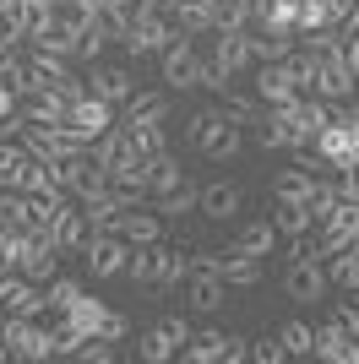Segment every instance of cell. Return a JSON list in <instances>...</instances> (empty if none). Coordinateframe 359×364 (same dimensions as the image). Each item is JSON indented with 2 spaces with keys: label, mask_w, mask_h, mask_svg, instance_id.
Here are the masks:
<instances>
[{
  "label": "cell",
  "mask_w": 359,
  "mask_h": 364,
  "mask_svg": "<svg viewBox=\"0 0 359 364\" xmlns=\"http://www.w3.org/2000/svg\"><path fill=\"white\" fill-rule=\"evenodd\" d=\"M66 316H71L88 337H98V332H104V316H109V310H104V299H93V294H76V304L66 310Z\"/></svg>",
  "instance_id": "obj_32"
},
{
  "label": "cell",
  "mask_w": 359,
  "mask_h": 364,
  "mask_svg": "<svg viewBox=\"0 0 359 364\" xmlns=\"http://www.w3.org/2000/svg\"><path fill=\"white\" fill-rule=\"evenodd\" d=\"M88 234H93V228H88V213L66 201V207L55 213V228H49V240H55V250H60V256H76V250L88 245Z\"/></svg>",
  "instance_id": "obj_10"
},
{
  "label": "cell",
  "mask_w": 359,
  "mask_h": 364,
  "mask_svg": "<svg viewBox=\"0 0 359 364\" xmlns=\"http://www.w3.org/2000/svg\"><path fill=\"white\" fill-rule=\"evenodd\" d=\"M316 147L327 152L332 164H343V158H354V152H359V136H354V131H348V125H338V120H332L327 131L316 136Z\"/></svg>",
  "instance_id": "obj_29"
},
{
  "label": "cell",
  "mask_w": 359,
  "mask_h": 364,
  "mask_svg": "<svg viewBox=\"0 0 359 364\" xmlns=\"http://www.w3.org/2000/svg\"><path fill=\"white\" fill-rule=\"evenodd\" d=\"M299 49V33H283V28H251V55L256 65L261 60H288Z\"/></svg>",
  "instance_id": "obj_19"
},
{
  "label": "cell",
  "mask_w": 359,
  "mask_h": 364,
  "mask_svg": "<svg viewBox=\"0 0 359 364\" xmlns=\"http://www.w3.org/2000/svg\"><path fill=\"white\" fill-rule=\"evenodd\" d=\"M175 353H180V348H175V337L164 332V321H158V326H147V332L136 337V359H142V364H169Z\"/></svg>",
  "instance_id": "obj_25"
},
{
  "label": "cell",
  "mask_w": 359,
  "mask_h": 364,
  "mask_svg": "<svg viewBox=\"0 0 359 364\" xmlns=\"http://www.w3.org/2000/svg\"><path fill=\"white\" fill-rule=\"evenodd\" d=\"M169 16H175V28L185 33V38H196V33L218 28V0H175Z\"/></svg>",
  "instance_id": "obj_13"
},
{
  "label": "cell",
  "mask_w": 359,
  "mask_h": 364,
  "mask_svg": "<svg viewBox=\"0 0 359 364\" xmlns=\"http://www.w3.org/2000/svg\"><path fill=\"white\" fill-rule=\"evenodd\" d=\"M125 136H131V147L142 152V158H158V152H169L164 125H125Z\"/></svg>",
  "instance_id": "obj_38"
},
{
  "label": "cell",
  "mask_w": 359,
  "mask_h": 364,
  "mask_svg": "<svg viewBox=\"0 0 359 364\" xmlns=\"http://www.w3.org/2000/svg\"><path fill=\"white\" fill-rule=\"evenodd\" d=\"M311 353H316V359H327V364H359V337L332 316L327 326H316V348Z\"/></svg>",
  "instance_id": "obj_5"
},
{
  "label": "cell",
  "mask_w": 359,
  "mask_h": 364,
  "mask_svg": "<svg viewBox=\"0 0 359 364\" xmlns=\"http://www.w3.org/2000/svg\"><path fill=\"white\" fill-rule=\"evenodd\" d=\"M272 245H278V223H245V228L234 234V245H229V250H245V256H261V261H267Z\"/></svg>",
  "instance_id": "obj_24"
},
{
  "label": "cell",
  "mask_w": 359,
  "mask_h": 364,
  "mask_svg": "<svg viewBox=\"0 0 359 364\" xmlns=\"http://www.w3.org/2000/svg\"><path fill=\"white\" fill-rule=\"evenodd\" d=\"M22 114H28V125H66V120H71V104L49 87V92H28Z\"/></svg>",
  "instance_id": "obj_21"
},
{
  "label": "cell",
  "mask_w": 359,
  "mask_h": 364,
  "mask_svg": "<svg viewBox=\"0 0 359 364\" xmlns=\"http://www.w3.org/2000/svg\"><path fill=\"white\" fill-rule=\"evenodd\" d=\"M251 359H256V364H283L288 348L278 343V337H261V343H251Z\"/></svg>",
  "instance_id": "obj_44"
},
{
  "label": "cell",
  "mask_w": 359,
  "mask_h": 364,
  "mask_svg": "<svg viewBox=\"0 0 359 364\" xmlns=\"http://www.w3.org/2000/svg\"><path fill=\"white\" fill-rule=\"evenodd\" d=\"M22 38H28V28H22V22H16V16H0V44H22Z\"/></svg>",
  "instance_id": "obj_49"
},
{
  "label": "cell",
  "mask_w": 359,
  "mask_h": 364,
  "mask_svg": "<svg viewBox=\"0 0 359 364\" xmlns=\"http://www.w3.org/2000/svg\"><path fill=\"white\" fill-rule=\"evenodd\" d=\"M218 272H224L229 289H256V283H261V256H245V250H218Z\"/></svg>",
  "instance_id": "obj_17"
},
{
  "label": "cell",
  "mask_w": 359,
  "mask_h": 364,
  "mask_svg": "<svg viewBox=\"0 0 359 364\" xmlns=\"http://www.w3.org/2000/svg\"><path fill=\"white\" fill-rule=\"evenodd\" d=\"M88 92L93 98H104V104H125V98H131L136 92V82H131V71H125V65H98L93 60V76H88Z\"/></svg>",
  "instance_id": "obj_12"
},
{
  "label": "cell",
  "mask_w": 359,
  "mask_h": 364,
  "mask_svg": "<svg viewBox=\"0 0 359 364\" xmlns=\"http://www.w3.org/2000/svg\"><path fill=\"white\" fill-rule=\"evenodd\" d=\"M169 38H180L169 11H136L131 33H125V49H131V55H152V49H164Z\"/></svg>",
  "instance_id": "obj_4"
},
{
  "label": "cell",
  "mask_w": 359,
  "mask_h": 364,
  "mask_svg": "<svg viewBox=\"0 0 359 364\" xmlns=\"http://www.w3.org/2000/svg\"><path fill=\"white\" fill-rule=\"evenodd\" d=\"M16 98H22V92H16V87H6V82H0V120H6V114H16V109H22V104H16Z\"/></svg>",
  "instance_id": "obj_51"
},
{
  "label": "cell",
  "mask_w": 359,
  "mask_h": 364,
  "mask_svg": "<svg viewBox=\"0 0 359 364\" xmlns=\"http://www.w3.org/2000/svg\"><path fill=\"white\" fill-rule=\"evenodd\" d=\"M0 82L16 87V92H22V82H28V60H22L11 44H0Z\"/></svg>",
  "instance_id": "obj_42"
},
{
  "label": "cell",
  "mask_w": 359,
  "mask_h": 364,
  "mask_svg": "<svg viewBox=\"0 0 359 364\" xmlns=\"http://www.w3.org/2000/svg\"><path fill=\"white\" fill-rule=\"evenodd\" d=\"M120 109H125L120 125H164L169 120V92H131Z\"/></svg>",
  "instance_id": "obj_18"
},
{
  "label": "cell",
  "mask_w": 359,
  "mask_h": 364,
  "mask_svg": "<svg viewBox=\"0 0 359 364\" xmlns=\"http://www.w3.org/2000/svg\"><path fill=\"white\" fill-rule=\"evenodd\" d=\"M185 359L191 364H218L224 359V332H196L191 343H185Z\"/></svg>",
  "instance_id": "obj_40"
},
{
  "label": "cell",
  "mask_w": 359,
  "mask_h": 364,
  "mask_svg": "<svg viewBox=\"0 0 359 364\" xmlns=\"http://www.w3.org/2000/svg\"><path fill=\"white\" fill-rule=\"evenodd\" d=\"M185 272H191V261L180 256V250H169V245H158V277H152V289H180Z\"/></svg>",
  "instance_id": "obj_36"
},
{
  "label": "cell",
  "mask_w": 359,
  "mask_h": 364,
  "mask_svg": "<svg viewBox=\"0 0 359 364\" xmlns=\"http://www.w3.org/2000/svg\"><path fill=\"white\" fill-rule=\"evenodd\" d=\"M71 76V65L60 60V55H44V49H33V60H28V82H22V98L28 92H49V87H60Z\"/></svg>",
  "instance_id": "obj_14"
},
{
  "label": "cell",
  "mask_w": 359,
  "mask_h": 364,
  "mask_svg": "<svg viewBox=\"0 0 359 364\" xmlns=\"http://www.w3.org/2000/svg\"><path fill=\"white\" fill-rule=\"evenodd\" d=\"M338 191H343V196H359V152L338 164Z\"/></svg>",
  "instance_id": "obj_46"
},
{
  "label": "cell",
  "mask_w": 359,
  "mask_h": 364,
  "mask_svg": "<svg viewBox=\"0 0 359 364\" xmlns=\"http://www.w3.org/2000/svg\"><path fill=\"white\" fill-rule=\"evenodd\" d=\"M44 294H49V316H66V310H71L76 304V294H82V283H76V277H49L44 283Z\"/></svg>",
  "instance_id": "obj_39"
},
{
  "label": "cell",
  "mask_w": 359,
  "mask_h": 364,
  "mask_svg": "<svg viewBox=\"0 0 359 364\" xmlns=\"http://www.w3.org/2000/svg\"><path fill=\"white\" fill-rule=\"evenodd\" d=\"M0 321H6V304H0Z\"/></svg>",
  "instance_id": "obj_53"
},
{
  "label": "cell",
  "mask_w": 359,
  "mask_h": 364,
  "mask_svg": "<svg viewBox=\"0 0 359 364\" xmlns=\"http://www.w3.org/2000/svg\"><path fill=\"white\" fill-rule=\"evenodd\" d=\"M0 223L28 228V191H11V185H0Z\"/></svg>",
  "instance_id": "obj_41"
},
{
  "label": "cell",
  "mask_w": 359,
  "mask_h": 364,
  "mask_svg": "<svg viewBox=\"0 0 359 364\" xmlns=\"http://www.w3.org/2000/svg\"><path fill=\"white\" fill-rule=\"evenodd\" d=\"M71 191H49V196H28V228H55V213L66 207Z\"/></svg>",
  "instance_id": "obj_35"
},
{
  "label": "cell",
  "mask_w": 359,
  "mask_h": 364,
  "mask_svg": "<svg viewBox=\"0 0 359 364\" xmlns=\"http://www.w3.org/2000/svg\"><path fill=\"white\" fill-rule=\"evenodd\" d=\"M278 234H288V240H299V234H316V218H311V207L305 201H278Z\"/></svg>",
  "instance_id": "obj_27"
},
{
  "label": "cell",
  "mask_w": 359,
  "mask_h": 364,
  "mask_svg": "<svg viewBox=\"0 0 359 364\" xmlns=\"http://www.w3.org/2000/svg\"><path fill=\"white\" fill-rule=\"evenodd\" d=\"M224 272L218 267H191L185 272V299H191V310H218L224 304Z\"/></svg>",
  "instance_id": "obj_11"
},
{
  "label": "cell",
  "mask_w": 359,
  "mask_h": 364,
  "mask_svg": "<svg viewBox=\"0 0 359 364\" xmlns=\"http://www.w3.org/2000/svg\"><path fill=\"white\" fill-rule=\"evenodd\" d=\"M82 256H88V272H93V277H125L131 245L120 240L115 228H93V234H88V245H82Z\"/></svg>",
  "instance_id": "obj_2"
},
{
  "label": "cell",
  "mask_w": 359,
  "mask_h": 364,
  "mask_svg": "<svg viewBox=\"0 0 359 364\" xmlns=\"http://www.w3.org/2000/svg\"><path fill=\"white\" fill-rule=\"evenodd\" d=\"M251 359V337H224V364Z\"/></svg>",
  "instance_id": "obj_48"
},
{
  "label": "cell",
  "mask_w": 359,
  "mask_h": 364,
  "mask_svg": "<svg viewBox=\"0 0 359 364\" xmlns=\"http://www.w3.org/2000/svg\"><path fill=\"white\" fill-rule=\"evenodd\" d=\"M311 180H316V174H311V168H283V174H278V180H272V196H278V201H305V196H311Z\"/></svg>",
  "instance_id": "obj_33"
},
{
  "label": "cell",
  "mask_w": 359,
  "mask_h": 364,
  "mask_svg": "<svg viewBox=\"0 0 359 364\" xmlns=\"http://www.w3.org/2000/svg\"><path fill=\"white\" fill-rule=\"evenodd\" d=\"M239 207H245V191H239V185H229V180L202 185V213H207V218L229 223V218H239Z\"/></svg>",
  "instance_id": "obj_16"
},
{
  "label": "cell",
  "mask_w": 359,
  "mask_h": 364,
  "mask_svg": "<svg viewBox=\"0 0 359 364\" xmlns=\"http://www.w3.org/2000/svg\"><path fill=\"white\" fill-rule=\"evenodd\" d=\"M115 234L125 245H158V240H164V213L147 207V201H142V207H125L120 223H115Z\"/></svg>",
  "instance_id": "obj_7"
},
{
  "label": "cell",
  "mask_w": 359,
  "mask_h": 364,
  "mask_svg": "<svg viewBox=\"0 0 359 364\" xmlns=\"http://www.w3.org/2000/svg\"><path fill=\"white\" fill-rule=\"evenodd\" d=\"M82 213H88V228H115L125 207L115 201V185H104V191H88V196H82Z\"/></svg>",
  "instance_id": "obj_22"
},
{
  "label": "cell",
  "mask_w": 359,
  "mask_h": 364,
  "mask_svg": "<svg viewBox=\"0 0 359 364\" xmlns=\"http://www.w3.org/2000/svg\"><path fill=\"white\" fill-rule=\"evenodd\" d=\"M76 359H82V364H109V359H115V343H109V337H88V343L76 348Z\"/></svg>",
  "instance_id": "obj_43"
},
{
  "label": "cell",
  "mask_w": 359,
  "mask_h": 364,
  "mask_svg": "<svg viewBox=\"0 0 359 364\" xmlns=\"http://www.w3.org/2000/svg\"><path fill=\"white\" fill-rule=\"evenodd\" d=\"M180 180H185V174H180V158H175V152L147 158V191H158V196H164V191H175Z\"/></svg>",
  "instance_id": "obj_31"
},
{
  "label": "cell",
  "mask_w": 359,
  "mask_h": 364,
  "mask_svg": "<svg viewBox=\"0 0 359 364\" xmlns=\"http://www.w3.org/2000/svg\"><path fill=\"white\" fill-rule=\"evenodd\" d=\"M311 92H316V98H327V104H338V98H354V92H359V76H348L332 55H321V71H316Z\"/></svg>",
  "instance_id": "obj_15"
},
{
  "label": "cell",
  "mask_w": 359,
  "mask_h": 364,
  "mask_svg": "<svg viewBox=\"0 0 359 364\" xmlns=\"http://www.w3.org/2000/svg\"><path fill=\"white\" fill-rule=\"evenodd\" d=\"M71 125L76 131H88V136H104L109 125H115V104H104V98H76L71 104Z\"/></svg>",
  "instance_id": "obj_20"
},
{
  "label": "cell",
  "mask_w": 359,
  "mask_h": 364,
  "mask_svg": "<svg viewBox=\"0 0 359 364\" xmlns=\"http://www.w3.org/2000/svg\"><path fill=\"white\" fill-rule=\"evenodd\" d=\"M212 60L224 65L229 76H239L245 65H256V55H251V28H212Z\"/></svg>",
  "instance_id": "obj_8"
},
{
  "label": "cell",
  "mask_w": 359,
  "mask_h": 364,
  "mask_svg": "<svg viewBox=\"0 0 359 364\" xmlns=\"http://www.w3.org/2000/svg\"><path fill=\"white\" fill-rule=\"evenodd\" d=\"M22 256H28V228L0 223V272H22Z\"/></svg>",
  "instance_id": "obj_28"
},
{
  "label": "cell",
  "mask_w": 359,
  "mask_h": 364,
  "mask_svg": "<svg viewBox=\"0 0 359 364\" xmlns=\"http://www.w3.org/2000/svg\"><path fill=\"white\" fill-rule=\"evenodd\" d=\"M278 343L288 348V359H299V353L316 348V326L311 321H283V326H278Z\"/></svg>",
  "instance_id": "obj_37"
},
{
  "label": "cell",
  "mask_w": 359,
  "mask_h": 364,
  "mask_svg": "<svg viewBox=\"0 0 359 364\" xmlns=\"http://www.w3.org/2000/svg\"><path fill=\"white\" fill-rule=\"evenodd\" d=\"M16 6H22V0H0V16H16Z\"/></svg>",
  "instance_id": "obj_52"
},
{
  "label": "cell",
  "mask_w": 359,
  "mask_h": 364,
  "mask_svg": "<svg viewBox=\"0 0 359 364\" xmlns=\"http://www.w3.org/2000/svg\"><path fill=\"white\" fill-rule=\"evenodd\" d=\"M164 332L175 337V348H180V353H185V343H191V337H196L191 326H185V321H180V316H169V321H164Z\"/></svg>",
  "instance_id": "obj_50"
},
{
  "label": "cell",
  "mask_w": 359,
  "mask_h": 364,
  "mask_svg": "<svg viewBox=\"0 0 359 364\" xmlns=\"http://www.w3.org/2000/svg\"><path fill=\"white\" fill-rule=\"evenodd\" d=\"M256 98L261 104H294L299 98V82L288 71V60H261L256 65Z\"/></svg>",
  "instance_id": "obj_6"
},
{
  "label": "cell",
  "mask_w": 359,
  "mask_h": 364,
  "mask_svg": "<svg viewBox=\"0 0 359 364\" xmlns=\"http://www.w3.org/2000/svg\"><path fill=\"white\" fill-rule=\"evenodd\" d=\"M185 131H191V141H202V152H207V158H218V164H224V158H234V152L245 147L239 125L224 120L218 109H202V114H191V125H185Z\"/></svg>",
  "instance_id": "obj_1"
},
{
  "label": "cell",
  "mask_w": 359,
  "mask_h": 364,
  "mask_svg": "<svg viewBox=\"0 0 359 364\" xmlns=\"http://www.w3.org/2000/svg\"><path fill=\"white\" fill-rule=\"evenodd\" d=\"M196 71H202L196 44L185 38V33L169 38V44H164V82H169V87H196Z\"/></svg>",
  "instance_id": "obj_9"
},
{
  "label": "cell",
  "mask_w": 359,
  "mask_h": 364,
  "mask_svg": "<svg viewBox=\"0 0 359 364\" xmlns=\"http://www.w3.org/2000/svg\"><path fill=\"white\" fill-rule=\"evenodd\" d=\"M327 289H332V277H327V267H321V261L288 256V267H283V294H288L294 304H321V299H327Z\"/></svg>",
  "instance_id": "obj_3"
},
{
  "label": "cell",
  "mask_w": 359,
  "mask_h": 364,
  "mask_svg": "<svg viewBox=\"0 0 359 364\" xmlns=\"http://www.w3.org/2000/svg\"><path fill=\"white\" fill-rule=\"evenodd\" d=\"M88 343V332L76 326L71 316H60L55 326H49V348H55V359H76V348Z\"/></svg>",
  "instance_id": "obj_30"
},
{
  "label": "cell",
  "mask_w": 359,
  "mask_h": 364,
  "mask_svg": "<svg viewBox=\"0 0 359 364\" xmlns=\"http://www.w3.org/2000/svg\"><path fill=\"white\" fill-rule=\"evenodd\" d=\"M152 207H158L164 218H185V213H202V185L180 180L175 191H164V196H152Z\"/></svg>",
  "instance_id": "obj_23"
},
{
  "label": "cell",
  "mask_w": 359,
  "mask_h": 364,
  "mask_svg": "<svg viewBox=\"0 0 359 364\" xmlns=\"http://www.w3.org/2000/svg\"><path fill=\"white\" fill-rule=\"evenodd\" d=\"M158 245H164V240H158ZM158 245H131L125 277H131L136 289H152V277H158Z\"/></svg>",
  "instance_id": "obj_26"
},
{
  "label": "cell",
  "mask_w": 359,
  "mask_h": 364,
  "mask_svg": "<svg viewBox=\"0 0 359 364\" xmlns=\"http://www.w3.org/2000/svg\"><path fill=\"white\" fill-rule=\"evenodd\" d=\"M98 337H109V343H120V337H131V321L120 316V310H109V316H104V332H98Z\"/></svg>",
  "instance_id": "obj_47"
},
{
  "label": "cell",
  "mask_w": 359,
  "mask_h": 364,
  "mask_svg": "<svg viewBox=\"0 0 359 364\" xmlns=\"http://www.w3.org/2000/svg\"><path fill=\"white\" fill-rule=\"evenodd\" d=\"M332 120L348 125V131L359 136V92H354V98H338V104H332Z\"/></svg>",
  "instance_id": "obj_45"
},
{
  "label": "cell",
  "mask_w": 359,
  "mask_h": 364,
  "mask_svg": "<svg viewBox=\"0 0 359 364\" xmlns=\"http://www.w3.org/2000/svg\"><path fill=\"white\" fill-rule=\"evenodd\" d=\"M338 196H343V191H338V180H332V174H316V180H311V196H305V207H311L316 223H321V218L338 207Z\"/></svg>",
  "instance_id": "obj_34"
}]
</instances>
